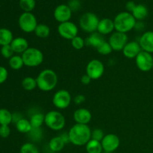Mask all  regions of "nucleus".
Wrapping results in <instances>:
<instances>
[{
    "mask_svg": "<svg viewBox=\"0 0 153 153\" xmlns=\"http://www.w3.org/2000/svg\"><path fill=\"white\" fill-rule=\"evenodd\" d=\"M91 131L88 125L76 123L67 132L70 142L75 146H85L91 140Z\"/></svg>",
    "mask_w": 153,
    "mask_h": 153,
    "instance_id": "f257e3e1",
    "label": "nucleus"
},
{
    "mask_svg": "<svg viewBox=\"0 0 153 153\" xmlns=\"http://www.w3.org/2000/svg\"><path fill=\"white\" fill-rule=\"evenodd\" d=\"M37 88L43 92H49L55 89L58 85V77L52 69L43 70L36 77Z\"/></svg>",
    "mask_w": 153,
    "mask_h": 153,
    "instance_id": "f03ea898",
    "label": "nucleus"
},
{
    "mask_svg": "<svg viewBox=\"0 0 153 153\" xmlns=\"http://www.w3.org/2000/svg\"><path fill=\"white\" fill-rule=\"evenodd\" d=\"M113 20L114 23L115 31L125 34H127L134 29L137 22V20L134 19L133 15L127 11L119 13Z\"/></svg>",
    "mask_w": 153,
    "mask_h": 153,
    "instance_id": "7ed1b4c3",
    "label": "nucleus"
},
{
    "mask_svg": "<svg viewBox=\"0 0 153 153\" xmlns=\"http://www.w3.org/2000/svg\"><path fill=\"white\" fill-rule=\"evenodd\" d=\"M44 124L52 131H61L65 127V117L58 111H49L45 114Z\"/></svg>",
    "mask_w": 153,
    "mask_h": 153,
    "instance_id": "20e7f679",
    "label": "nucleus"
},
{
    "mask_svg": "<svg viewBox=\"0 0 153 153\" xmlns=\"http://www.w3.org/2000/svg\"><path fill=\"white\" fill-rule=\"evenodd\" d=\"M24 65L28 67H39L44 60L41 50L35 47H29L21 55Z\"/></svg>",
    "mask_w": 153,
    "mask_h": 153,
    "instance_id": "39448f33",
    "label": "nucleus"
},
{
    "mask_svg": "<svg viewBox=\"0 0 153 153\" xmlns=\"http://www.w3.org/2000/svg\"><path fill=\"white\" fill-rule=\"evenodd\" d=\"M100 20L97 14L92 12H87L79 19V27L85 32L92 34L97 31Z\"/></svg>",
    "mask_w": 153,
    "mask_h": 153,
    "instance_id": "423d86ee",
    "label": "nucleus"
},
{
    "mask_svg": "<svg viewBox=\"0 0 153 153\" xmlns=\"http://www.w3.org/2000/svg\"><path fill=\"white\" fill-rule=\"evenodd\" d=\"M18 24L20 29L25 33L34 32L38 25L37 18L31 12H23L19 16Z\"/></svg>",
    "mask_w": 153,
    "mask_h": 153,
    "instance_id": "0eeeda50",
    "label": "nucleus"
},
{
    "mask_svg": "<svg viewBox=\"0 0 153 153\" xmlns=\"http://www.w3.org/2000/svg\"><path fill=\"white\" fill-rule=\"evenodd\" d=\"M72 102V96L68 91L61 89L55 93L52 97V103L57 109L67 108Z\"/></svg>",
    "mask_w": 153,
    "mask_h": 153,
    "instance_id": "6e6552de",
    "label": "nucleus"
},
{
    "mask_svg": "<svg viewBox=\"0 0 153 153\" xmlns=\"http://www.w3.org/2000/svg\"><path fill=\"white\" fill-rule=\"evenodd\" d=\"M105 72L104 64L100 60L92 59L86 66V73L92 80L100 79Z\"/></svg>",
    "mask_w": 153,
    "mask_h": 153,
    "instance_id": "1a4fd4ad",
    "label": "nucleus"
},
{
    "mask_svg": "<svg viewBox=\"0 0 153 153\" xmlns=\"http://www.w3.org/2000/svg\"><path fill=\"white\" fill-rule=\"evenodd\" d=\"M58 32L61 37L66 40H71L78 36L79 28L77 25L71 21L59 23L58 26Z\"/></svg>",
    "mask_w": 153,
    "mask_h": 153,
    "instance_id": "9d476101",
    "label": "nucleus"
},
{
    "mask_svg": "<svg viewBox=\"0 0 153 153\" xmlns=\"http://www.w3.org/2000/svg\"><path fill=\"white\" fill-rule=\"evenodd\" d=\"M108 42L113 51H122L128 42V37L127 34L115 31L111 34Z\"/></svg>",
    "mask_w": 153,
    "mask_h": 153,
    "instance_id": "9b49d317",
    "label": "nucleus"
},
{
    "mask_svg": "<svg viewBox=\"0 0 153 153\" xmlns=\"http://www.w3.org/2000/svg\"><path fill=\"white\" fill-rule=\"evenodd\" d=\"M137 68L142 72H149L152 70L153 56L151 53L142 50L135 58Z\"/></svg>",
    "mask_w": 153,
    "mask_h": 153,
    "instance_id": "f8f14e48",
    "label": "nucleus"
},
{
    "mask_svg": "<svg viewBox=\"0 0 153 153\" xmlns=\"http://www.w3.org/2000/svg\"><path fill=\"white\" fill-rule=\"evenodd\" d=\"M103 151L106 152H113L119 148L120 145V140L117 134L109 133L105 134L101 141Z\"/></svg>",
    "mask_w": 153,
    "mask_h": 153,
    "instance_id": "ddd939ff",
    "label": "nucleus"
},
{
    "mask_svg": "<svg viewBox=\"0 0 153 153\" xmlns=\"http://www.w3.org/2000/svg\"><path fill=\"white\" fill-rule=\"evenodd\" d=\"M72 13H73V11L70 8L68 4H61L55 7L53 15L54 18L57 22H58L59 23H62V22L70 21Z\"/></svg>",
    "mask_w": 153,
    "mask_h": 153,
    "instance_id": "4468645a",
    "label": "nucleus"
},
{
    "mask_svg": "<svg viewBox=\"0 0 153 153\" xmlns=\"http://www.w3.org/2000/svg\"><path fill=\"white\" fill-rule=\"evenodd\" d=\"M142 51L141 47L137 41L132 40L128 41L122 50L123 55L128 59H135L136 57Z\"/></svg>",
    "mask_w": 153,
    "mask_h": 153,
    "instance_id": "2eb2a0df",
    "label": "nucleus"
},
{
    "mask_svg": "<svg viewBox=\"0 0 153 153\" xmlns=\"http://www.w3.org/2000/svg\"><path fill=\"white\" fill-rule=\"evenodd\" d=\"M73 120L76 123L88 125L92 120V114L88 109L80 108L73 113Z\"/></svg>",
    "mask_w": 153,
    "mask_h": 153,
    "instance_id": "dca6fc26",
    "label": "nucleus"
},
{
    "mask_svg": "<svg viewBox=\"0 0 153 153\" xmlns=\"http://www.w3.org/2000/svg\"><path fill=\"white\" fill-rule=\"evenodd\" d=\"M141 49L149 53H153V31H148L140 36L138 41Z\"/></svg>",
    "mask_w": 153,
    "mask_h": 153,
    "instance_id": "f3484780",
    "label": "nucleus"
},
{
    "mask_svg": "<svg viewBox=\"0 0 153 153\" xmlns=\"http://www.w3.org/2000/svg\"><path fill=\"white\" fill-rule=\"evenodd\" d=\"M114 31H115V28L113 19L110 18H103L100 19L97 27V32L105 36L108 34L111 35Z\"/></svg>",
    "mask_w": 153,
    "mask_h": 153,
    "instance_id": "a211bd4d",
    "label": "nucleus"
},
{
    "mask_svg": "<svg viewBox=\"0 0 153 153\" xmlns=\"http://www.w3.org/2000/svg\"><path fill=\"white\" fill-rule=\"evenodd\" d=\"M10 46L13 49L14 53L21 54V55L30 47L28 40L22 37L13 38L10 43Z\"/></svg>",
    "mask_w": 153,
    "mask_h": 153,
    "instance_id": "6ab92c4d",
    "label": "nucleus"
},
{
    "mask_svg": "<svg viewBox=\"0 0 153 153\" xmlns=\"http://www.w3.org/2000/svg\"><path fill=\"white\" fill-rule=\"evenodd\" d=\"M104 41H105L104 36L102 35L101 34H100L97 31L92 33V34H90V35L85 40V43H86L87 46H91L94 49H97V47H99Z\"/></svg>",
    "mask_w": 153,
    "mask_h": 153,
    "instance_id": "aec40b11",
    "label": "nucleus"
},
{
    "mask_svg": "<svg viewBox=\"0 0 153 153\" xmlns=\"http://www.w3.org/2000/svg\"><path fill=\"white\" fill-rule=\"evenodd\" d=\"M66 143L61 138V136H55L51 138L49 142V147L51 151L54 152L59 153L65 146Z\"/></svg>",
    "mask_w": 153,
    "mask_h": 153,
    "instance_id": "412c9836",
    "label": "nucleus"
},
{
    "mask_svg": "<svg viewBox=\"0 0 153 153\" xmlns=\"http://www.w3.org/2000/svg\"><path fill=\"white\" fill-rule=\"evenodd\" d=\"M148 13H149V10L147 7L144 4H139L136 5L131 14L137 21H142L146 19V16H148Z\"/></svg>",
    "mask_w": 153,
    "mask_h": 153,
    "instance_id": "4be33fe9",
    "label": "nucleus"
},
{
    "mask_svg": "<svg viewBox=\"0 0 153 153\" xmlns=\"http://www.w3.org/2000/svg\"><path fill=\"white\" fill-rule=\"evenodd\" d=\"M13 40V33L10 30L6 28H0V46L10 45Z\"/></svg>",
    "mask_w": 153,
    "mask_h": 153,
    "instance_id": "5701e85b",
    "label": "nucleus"
},
{
    "mask_svg": "<svg viewBox=\"0 0 153 153\" xmlns=\"http://www.w3.org/2000/svg\"><path fill=\"white\" fill-rule=\"evenodd\" d=\"M16 128L19 132L22 134H28L32 130V126L29 120L23 117L16 123Z\"/></svg>",
    "mask_w": 153,
    "mask_h": 153,
    "instance_id": "b1692460",
    "label": "nucleus"
},
{
    "mask_svg": "<svg viewBox=\"0 0 153 153\" xmlns=\"http://www.w3.org/2000/svg\"><path fill=\"white\" fill-rule=\"evenodd\" d=\"M32 128H40L44 124L45 114L42 113H34L29 119Z\"/></svg>",
    "mask_w": 153,
    "mask_h": 153,
    "instance_id": "393cba45",
    "label": "nucleus"
},
{
    "mask_svg": "<svg viewBox=\"0 0 153 153\" xmlns=\"http://www.w3.org/2000/svg\"><path fill=\"white\" fill-rule=\"evenodd\" d=\"M85 149L88 153H102L103 151L102 146L100 141L91 139L86 145Z\"/></svg>",
    "mask_w": 153,
    "mask_h": 153,
    "instance_id": "a878e982",
    "label": "nucleus"
},
{
    "mask_svg": "<svg viewBox=\"0 0 153 153\" xmlns=\"http://www.w3.org/2000/svg\"><path fill=\"white\" fill-rule=\"evenodd\" d=\"M50 28L44 23H40L36 27L34 34L39 38H46L50 35Z\"/></svg>",
    "mask_w": 153,
    "mask_h": 153,
    "instance_id": "bb28decb",
    "label": "nucleus"
},
{
    "mask_svg": "<svg viewBox=\"0 0 153 153\" xmlns=\"http://www.w3.org/2000/svg\"><path fill=\"white\" fill-rule=\"evenodd\" d=\"M12 122L13 114L7 109H0V126H9Z\"/></svg>",
    "mask_w": 153,
    "mask_h": 153,
    "instance_id": "cd10ccee",
    "label": "nucleus"
},
{
    "mask_svg": "<svg viewBox=\"0 0 153 153\" xmlns=\"http://www.w3.org/2000/svg\"><path fill=\"white\" fill-rule=\"evenodd\" d=\"M22 87L25 91H32L37 88V80L32 76H26L22 81Z\"/></svg>",
    "mask_w": 153,
    "mask_h": 153,
    "instance_id": "c85d7f7f",
    "label": "nucleus"
},
{
    "mask_svg": "<svg viewBox=\"0 0 153 153\" xmlns=\"http://www.w3.org/2000/svg\"><path fill=\"white\" fill-rule=\"evenodd\" d=\"M8 64L12 70H19L23 67V60L21 55H15L8 60Z\"/></svg>",
    "mask_w": 153,
    "mask_h": 153,
    "instance_id": "c756f323",
    "label": "nucleus"
},
{
    "mask_svg": "<svg viewBox=\"0 0 153 153\" xmlns=\"http://www.w3.org/2000/svg\"><path fill=\"white\" fill-rule=\"evenodd\" d=\"M19 4L24 12H31L36 6L35 0H19Z\"/></svg>",
    "mask_w": 153,
    "mask_h": 153,
    "instance_id": "7c9ffc66",
    "label": "nucleus"
},
{
    "mask_svg": "<svg viewBox=\"0 0 153 153\" xmlns=\"http://www.w3.org/2000/svg\"><path fill=\"white\" fill-rule=\"evenodd\" d=\"M70 41H71V45L73 46V48L76 49V50H81L86 45L85 39L79 35L75 37L73 39H72Z\"/></svg>",
    "mask_w": 153,
    "mask_h": 153,
    "instance_id": "2f4dec72",
    "label": "nucleus"
},
{
    "mask_svg": "<svg viewBox=\"0 0 153 153\" xmlns=\"http://www.w3.org/2000/svg\"><path fill=\"white\" fill-rule=\"evenodd\" d=\"M96 50L98 52L99 54L102 55H108L111 53L113 49H112L111 46H110L108 42L105 40L99 47H97Z\"/></svg>",
    "mask_w": 153,
    "mask_h": 153,
    "instance_id": "473e14b6",
    "label": "nucleus"
},
{
    "mask_svg": "<svg viewBox=\"0 0 153 153\" xmlns=\"http://www.w3.org/2000/svg\"><path fill=\"white\" fill-rule=\"evenodd\" d=\"M20 153H40L38 148L33 143H25L20 148Z\"/></svg>",
    "mask_w": 153,
    "mask_h": 153,
    "instance_id": "72a5a7b5",
    "label": "nucleus"
},
{
    "mask_svg": "<svg viewBox=\"0 0 153 153\" xmlns=\"http://www.w3.org/2000/svg\"><path fill=\"white\" fill-rule=\"evenodd\" d=\"M13 53H14V52L10 46V44L1 46V55L6 59H10L12 56H13Z\"/></svg>",
    "mask_w": 153,
    "mask_h": 153,
    "instance_id": "f704fd0d",
    "label": "nucleus"
},
{
    "mask_svg": "<svg viewBox=\"0 0 153 153\" xmlns=\"http://www.w3.org/2000/svg\"><path fill=\"white\" fill-rule=\"evenodd\" d=\"M105 135L104 131L101 128H94L91 131V139L97 140V141H102L104 136Z\"/></svg>",
    "mask_w": 153,
    "mask_h": 153,
    "instance_id": "c9c22d12",
    "label": "nucleus"
},
{
    "mask_svg": "<svg viewBox=\"0 0 153 153\" xmlns=\"http://www.w3.org/2000/svg\"><path fill=\"white\" fill-rule=\"evenodd\" d=\"M28 134L31 137L33 141H38L43 137V132H42L41 128H32V130Z\"/></svg>",
    "mask_w": 153,
    "mask_h": 153,
    "instance_id": "e433bc0d",
    "label": "nucleus"
},
{
    "mask_svg": "<svg viewBox=\"0 0 153 153\" xmlns=\"http://www.w3.org/2000/svg\"><path fill=\"white\" fill-rule=\"evenodd\" d=\"M10 134V128L9 126H0V137L3 138L9 137Z\"/></svg>",
    "mask_w": 153,
    "mask_h": 153,
    "instance_id": "4c0bfd02",
    "label": "nucleus"
},
{
    "mask_svg": "<svg viewBox=\"0 0 153 153\" xmlns=\"http://www.w3.org/2000/svg\"><path fill=\"white\" fill-rule=\"evenodd\" d=\"M7 77H8V72L7 69L0 66V85L4 83L7 80Z\"/></svg>",
    "mask_w": 153,
    "mask_h": 153,
    "instance_id": "58836bf2",
    "label": "nucleus"
},
{
    "mask_svg": "<svg viewBox=\"0 0 153 153\" xmlns=\"http://www.w3.org/2000/svg\"><path fill=\"white\" fill-rule=\"evenodd\" d=\"M68 6L71 9L72 11H76V10H79L80 9L81 3L79 0H70Z\"/></svg>",
    "mask_w": 153,
    "mask_h": 153,
    "instance_id": "ea45409f",
    "label": "nucleus"
},
{
    "mask_svg": "<svg viewBox=\"0 0 153 153\" xmlns=\"http://www.w3.org/2000/svg\"><path fill=\"white\" fill-rule=\"evenodd\" d=\"M136 5L137 4L134 3V1H127V3L126 4V9L127 12H129V13H132V11L134 10V9L135 8Z\"/></svg>",
    "mask_w": 153,
    "mask_h": 153,
    "instance_id": "a19ab883",
    "label": "nucleus"
},
{
    "mask_svg": "<svg viewBox=\"0 0 153 153\" xmlns=\"http://www.w3.org/2000/svg\"><path fill=\"white\" fill-rule=\"evenodd\" d=\"M73 101H74L75 104L76 105H81L83 102H85V97L84 95H81V94H79V95L76 96V97H75Z\"/></svg>",
    "mask_w": 153,
    "mask_h": 153,
    "instance_id": "79ce46f5",
    "label": "nucleus"
},
{
    "mask_svg": "<svg viewBox=\"0 0 153 153\" xmlns=\"http://www.w3.org/2000/svg\"><path fill=\"white\" fill-rule=\"evenodd\" d=\"M80 81H81V83L83 84L84 85H88L91 83V81H92V79H91V78L88 76V75L85 74V75H83L82 77H81Z\"/></svg>",
    "mask_w": 153,
    "mask_h": 153,
    "instance_id": "37998d69",
    "label": "nucleus"
},
{
    "mask_svg": "<svg viewBox=\"0 0 153 153\" xmlns=\"http://www.w3.org/2000/svg\"><path fill=\"white\" fill-rule=\"evenodd\" d=\"M61 137L63 139V140L64 141V143L67 144V143H70V138H69V135H68V133H64V134H61Z\"/></svg>",
    "mask_w": 153,
    "mask_h": 153,
    "instance_id": "c03bdc74",
    "label": "nucleus"
},
{
    "mask_svg": "<svg viewBox=\"0 0 153 153\" xmlns=\"http://www.w3.org/2000/svg\"><path fill=\"white\" fill-rule=\"evenodd\" d=\"M143 28H144V25H143V22H140V21H137V22H136V25H135V27H134V28H135L136 30H138V31H140V30L143 29Z\"/></svg>",
    "mask_w": 153,
    "mask_h": 153,
    "instance_id": "a18cd8bd",
    "label": "nucleus"
},
{
    "mask_svg": "<svg viewBox=\"0 0 153 153\" xmlns=\"http://www.w3.org/2000/svg\"><path fill=\"white\" fill-rule=\"evenodd\" d=\"M152 70H153V66H152Z\"/></svg>",
    "mask_w": 153,
    "mask_h": 153,
    "instance_id": "49530a36",
    "label": "nucleus"
},
{
    "mask_svg": "<svg viewBox=\"0 0 153 153\" xmlns=\"http://www.w3.org/2000/svg\"><path fill=\"white\" fill-rule=\"evenodd\" d=\"M59 153H60V152H59Z\"/></svg>",
    "mask_w": 153,
    "mask_h": 153,
    "instance_id": "de8ad7c7",
    "label": "nucleus"
}]
</instances>
